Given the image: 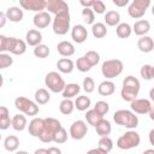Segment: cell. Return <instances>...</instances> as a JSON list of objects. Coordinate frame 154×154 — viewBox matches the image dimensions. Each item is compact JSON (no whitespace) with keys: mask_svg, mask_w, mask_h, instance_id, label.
<instances>
[{"mask_svg":"<svg viewBox=\"0 0 154 154\" xmlns=\"http://www.w3.org/2000/svg\"><path fill=\"white\" fill-rule=\"evenodd\" d=\"M84 57H85V59L90 63L91 66L97 65L99 61H100V54H99L96 51H88V52L84 54Z\"/></svg>","mask_w":154,"mask_h":154,"instance_id":"42","label":"cell"},{"mask_svg":"<svg viewBox=\"0 0 154 154\" xmlns=\"http://www.w3.org/2000/svg\"><path fill=\"white\" fill-rule=\"evenodd\" d=\"M140 88H141V84H140V81L134 77V76H128L124 78L123 81V87H122V90H120V96L124 101H129V102H132L134 100L137 99V95L140 93Z\"/></svg>","mask_w":154,"mask_h":154,"instance_id":"1","label":"cell"},{"mask_svg":"<svg viewBox=\"0 0 154 154\" xmlns=\"http://www.w3.org/2000/svg\"><path fill=\"white\" fill-rule=\"evenodd\" d=\"M57 51L61 57H71L75 54V46L69 41H61L57 45Z\"/></svg>","mask_w":154,"mask_h":154,"instance_id":"21","label":"cell"},{"mask_svg":"<svg viewBox=\"0 0 154 154\" xmlns=\"http://www.w3.org/2000/svg\"><path fill=\"white\" fill-rule=\"evenodd\" d=\"M105 23L108 26H118L120 24V14L117 11H107L105 14Z\"/></svg>","mask_w":154,"mask_h":154,"instance_id":"26","label":"cell"},{"mask_svg":"<svg viewBox=\"0 0 154 154\" xmlns=\"http://www.w3.org/2000/svg\"><path fill=\"white\" fill-rule=\"evenodd\" d=\"M13 64V58L7 53H0V69L10 67Z\"/></svg>","mask_w":154,"mask_h":154,"instance_id":"45","label":"cell"},{"mask_svg":"<svg viewBox=\"0 0 154 154\" xmlns=\"http://www.w3.org/2000/svg\"><path fill=\"white\" fill-rule=\"evenodd\" d=\"M114 90H116V84L109 79H106V81L101 82L97 87V93L101 96H109L114 93Z\"/></svg>","mask_w":154,"mask_h":154,"instance_id":"22","label":"cell"},{"mask_svg":"<svg viewBox=\"0 0 154 154\" xmlns=\"http://www.w3.org/2000/svg\"><path fill=\"white\" fill-rule=\"evenodd\" d=\"M19 6L23 10H28V11L38 13V12H43V10H46L47 1L46 0H20Z\"/></svg>","mask_w":154,"mask_h":154,"instance_id":"11","label":"cell"},{"mask_svg":"<svg viewBox=\"0 0 154 154\" xmlns=\"http://www.w3.org/2000/svg\"><path fill=\"white\" fill-rule=\"evenodd\" d=\"M140 75H141V77H142L143 79H146V81L153 79V66L149 65V64H144V65L141 67V70H140Z\"/></svg>","mask_w":154,"mask_h":154,"instance_id":"41","label":"cell"},{"mask_svg":"<svg viewBox=\"0 0 154 154\" xmlns=\"http://www.w3.org/2000/svg\"><path fill=\"white\" fill-rule=\"evenodd\" d=\"M5 14H6L7 19H8L10 22H13V23L20 22V20L23 19V16H24L23 10H22L20 7H18V6H11V7H8V8L6 10Z\"/></svg>","mask_w":154,"mask_h":154,"instance_id":"19","label":"cell"},{"mask_svg":"<svg viewBox=\"0 0 154 154\" xmlns=\"http://www.w3.org/2000/svg\"><path fill=\"white\" fill-rule=\"evenodd\" d=\"M113 120L116 124L124 126L126 129H135L138 125V117L136 113L129 109H119L113 114Z\"/></svg>","mask_w":154,"mask_h":154,"instance_id":"2","label":"cell"},{"mask_svg":"<svg viewBox=\"0 0 154 154\" xmlns=\"http://www.w3.org/2000/svg\"><path fill=\"white\" fill-rule=\"evenodd\" d=\"M45 128V119L42 118H32L31 122L28 125L29 134L32 137H40Z\"/></svg>","mask_w":154,"mask_h":154,"instance_id":"15","label":"cell"},{"mask_svg":"<svg viewBox=\"0 0 154 154\" xmlns=\"http://www.w3.org/2000/svg\"><path fill=\"white\" fill-rule=\"evenodd\" d=\"M26 118L23 114H16L12 118V128L16 131H23L26 128Z\"/></svg>","mask_w":154,"mask_h":154,"instance_id":"34","label":"cell"},{"mask_svg":"<svg viewBox=\"0 0 154 154\" xmlns=\"http://www.w3.org/2000/svg\"><path fill=\"white\" fill-rule=\"evenodd\" d=\"M0 19H1V22H0V28H4V26H5V23H6V19H7V17H6V14H5L4 12H0Z\"/></svg>","mask_w":154,"mask_h":154,"instance_id":"53","label":"cell"},{"mask_svg":"<svg viewBox=\"0 0 154 154\" xmlns=\"http://www.w3.org/2000/svg\"><path fill=\"white\" fill-rule=\"evenodd\" d=\"M75 108H76V107H75V102H73L71 99H63V101H61L60 105H59V111H60L63 114H65V116L71 114Z\"/></svg>","mask_w":154,"mask_h":154,"instance_id":"36","label":"cell"},{"mask_svg":"<svg viewBox=\"0 0 154 154\" xmlns=\"http://www.w3.org/2000/svg\"><path fill=\"white\" fill-rule=\"evenodd\" d=\"M46 10L48 11V13H53L57 16L59 13L69 11V5L64 0H48Z\"/></svg>","mask_w":154,"mask_h":154,"instance_id":"13","label":"cell"},{"mask_svg":"<svg viewBox=\"0 0 154 154\" xmlns=\"http://www.w3.org/2000/svg\"><path fill=\"white\" fill-rule=\"evenodd\" d=\"M76 67H77V70L81 71V72H88V71H90V69H91L93 66L90 65V63H89V61L85 59V57L83 55V57H81V58L77 59V61H76Z\"/></svg>","mask_w":154,"mask_h":154,"instance_id":"39","label":"cell"},{"mask_svg":"<svg viewBox=\"0 0 154 154\" xmlns=\"http://www.w3.org/2000/svg\"><path fill=\"white\" fill-rule=\"evenodd\" d=\"M57 67L61 73H71L75 69V64L70 58H61L58 60Z\"/></svg>","mask_w":154,"mask_h":154,"instance_id":"24","label":"cell"},{"mask_svg":"<svg viewBox=\"0 0 154 154\" xmlns=\"http://www.w3.org/2000/svg\"><path fill=\"white\" fill-rule=\"evenodd\" d=\"M94 2H95V0H81L79 1V4L84 7V8H91L93 7V5H94Z\"/></svg>","mask_w":154,"mask_h":154,"instance_id":"49","label":"cell"},{"mask_svg":"<svg viewBox=\"0 0 154 154\" xmlns=\"http://www.w3.org/2000/svg\"><path fill=\"white\" fill-rule=\"evenodd\" d=\"M19 147V140L14 135H10L4 140V148L7 152H16Z\"/></svg>","mask_w":154,"mask_h":154,"instance_id":"30","label":"cell"},{"mask_svg":"<svg viewBox=\"0 0 154 154\" xmlns=\"http://www.w3.org/2000/svg\"><path fill=\"white\" fill-rule=\"evenodd\" d=\"M34 154H48V152H47V149L46 148H38V149H36L35 150V153Z\"/></svg>","mask_w":154,"mask_h":154,"instance_id":"55","label":"cell"},{"mask_svg":"<svg viewBox=\"0 0 154 154\" xmlns=\"http://www.w3.org/2000/svg\"><path fill=\"white\" fill-rule=\"evenodd\" d=\"M131 111L136 114H149L152 108V102L148 99H136L130 102Z\"/></svg>","mask_w":154,"mask_h":154,"instance_id":"12","label":"cell"},{"mask_svg":"<svg viewBox=\"0 0 154 154\" xmlns=\"http://www.w3.org/2000/svg\"><path fill=\"white\" fill-rule=\"evenodd\" d=\"M149 30H150V23L146 19H140V20L135 22V24L132 26V31L140 37L146 36L149 32Z\"/></svg>","mask_w":154,"mask_h":154,"instance_id":"18","label":"cell"},{"mask_svg":"<svg viewBox=\"0 0 154 154\" xmlns=\"http://www.w3.org/2000/svg\"><path fill=\"white\" fill-rule=\"evenodd\" d=\"M95 130H96V134L100 136V137H106L111 134L112 131V126H111V123L107 120V119H102L96 126H95Z\"/></svg>","mask_w":154,"mask_h":154,"instance_id":"28","label":"cell"},{"mask_svg":"<svg viewBox=\"0 0 154 154\" xmlns=\"http://www.w3.org/2000/svg\"><path fill=\"white\" fill-rule=\"evenodd\" d=\"M17 37H7L5 35H0V52H12L14 45H16Z\"/></svg>","mask_w":154,"mask_h":154,"instance_id":"23","label":"cell"},{"mask_svg":"<svg viewBox=\"0 0 154 154\" xmlns=\"http://www.w3.org/2000/svg\"><path fill=\"white\" fill-rule=\"evenodd\" d=\"M90 105H91V101H90V99H89L88 96H85V95L77 96L76 100H75V107H76L78 111H81V112L87 111V109L90 107Z\"/></svg>","mask_w":154,"mask_h":154,"instance_id":"33","label":"cell"},{"mask_svg":"<svg viewBox=\"0 0 154 154\" xmlns=\"http://www.w3.org/2000/svg\"><path fill=\"white\" fill-rule=\"evenodd\" d=\"M112 2L118 7H123V6H126L129 4V0H113Z\"/></svg>","mask_w":154,"mask_h":154,"instance_id":"50","label":"cell"},{"mask_svg":"<svg viewBox=\"0 0 154 154\" xmlns=\"http://www.w3.org/2000/svg\"><path fill=\"white\" fill-rule=\"evenodd\" d=\"M148 138H149V143L154 147V129H152L148 134Z\"/></svg>","mask_w":154,"mask_h":154,"instance_id":"54","label":"cell"},{"mask_svg":"<svg viewBox=\"0 0 154 154\" xmlns=\"http://www.w3.org/2000/svg\"><path fill=\"white\" fill-rule=\"evenodd\" d=\"M140 142H141V137H140L138 132H136L134 130H129L118 138L117 147L119 149L128 150V149H132V148L138 147Z\"/></svg>","mask_w":154,"mask_h":154,"instance_id":"5","label":"cell"},{"mask_svg":"<svg viewBox=\"0 0 154 154\" xmlns=\"http://www.w3.org/2000/svg\"><path fill=\"white\" fill-rule=\"evenodd\" d=\"M61 124L58 119L55 118H45V128L41 134V136L38 137L41 142L43 143H49V142H54V137L55 134L61 129Z\"/></svg>","mask_w":154,"mask_h":154,"instance_id":"3","label":"cell"},{"mask_svg":"<svg viewBox=\"0 0 154 154\" xmlns=\"http://www.w3.org/2000/svg\"><path fill=\"white\" fill-rule=\"evenodd\" d=\"M34 97H35V102H36L37 105H46V103L51 100V94L48 93L47 89L40 88V89H37V90L35 91Z\"/></svg>","mask_w":154,"mask_h":154,"instance_id":"29","label":"cell"},{"mask_svg":"<svg viewBox=\"0 0 154 154\" xmlns=\"http://www.w3.org/2000/svg\"><path fill=\"white\" fill-rule=\"evenodd\" d=\"M91 34L96 38H102L107 35V28L103 23H94L91 25Z\"/></svg>","mask_w":154,"mask_h":154,"instance_id":"35","label":"cell"},{"mask_svg":"<svg viewBox=\"0 0 154 154\" xmlns=\"http://www.w3.org/2000/svg\"><path fill=\"white\" fill-rule=\"evenodd\" d=\"M149 99H150V101L154 102V88H152V89L149 90Z\"/></svg>","mask_w":154,"mask_h":154,"instance_id":"57","label":"cell"},{"mask_svg":"<svg viewBox=\"0 0 154 154\" xmlns=\"http://www.w3.org/2000/svg\"><path fill=\"white\" fill-rule=\"evenodd\" d=\"M149 6H150L149 0H134L128 7V13L134 19L142 18L146 14V11Z\"/></svg>","mask_w":154,"mask_h":154,"instance_id":"9","label":"cell"},{"mask_svg":"<svg viewBox=\"0 0 154 154\" xmlns=\"http://www.w3.org/2000/svg\"><path fill=\"white\" fill-rule=\"evenodd\" d=\"M25 42L31 47H37L42 42V34L37 29H30L25 35Z\"/></svg>","mask_w":154,"mask_h":154,"instance_id":"17","label":"cell"},{"mask_svg":"<svg viewBox=\"0 0 154 154\" xmlns=\"http://www.w3.org/2000/svg\"><path fill=\"white\" fill-rule=\"evenodd\" d=\"M48 154H61V150L58 148V147H49L47 149Z\"/></svg>","mask_w":154,"mask_h":154,"instance_id":"52","label":"cell"},{"mask_svg":"<svg viewBox=\"0 0 154 154\" xmlns=\"http://www.w3.org/2000/svg\"><path fill=\"white\" fill-rule=\"evenodd\" d=\"M94 109L100 114V116H106L109 111V105L106 102V101H97L94 106Z\"/></svg>","mask_w":154,"mask_h":154,"instance_id":"43","label":"cell"},{"mask_svg":"<svg viewBox=\"0 0 154 154\" xmlns=\"http://www.w3.org/2000/svg\"><path fill=\"white\" fill-rule=\"evenodd\" d=\"M49 53H51L49 47L47 45H43V43H41V45H38L37 47L34 48V55L36 58H40V59L47 58L49 55Z\"/></svg>","mask_w":154,"mask_h":154,"instance_id":"37","label":"cell"},{"mask_svg":"<svg viewBox=\"0 0 154 154\" xmlns=\"http://www.w3.org/2000/svg\"><path fill=\"white\" fill-rule=\"evenodd\" d=\"M79 91H81V87L77 83H69L66 84L61 95L64 99H72V97H76Z\"/></svg>","mask_w":154,"mask_h":154,"instance_id":"27","label":"cell"},{"mask_svg":"<svg viewBox=\"0 0 154 154\" xmlns=\"http://www.w3.org/2000/svg\"><path fill=\"white\" fill-rule=\"evenodd\" d=\"M149 118H150L152 120H154V102L152 103V108H150V111H149Z\"/></svg>","mask_w":154,"mask_h":154,"instance_id":"56","label":"cell"},{"mask_svg":"<svg viewBox=\"0 0 154 154\" xmlns=\"http://www.w3.org/2000/svg\"><path fill=\"white\" fill-rule=\"evenodd\" d=\"M88 132V126L84 120H76L70 126V136L73 140H82Z\"/></svg>","mask_w":154,"mask_h":154,"instance_id":"10","label":"cell"},{"mask_svg":"<svg viewBox=\"0 0 154 154\" xmlns=\"http://www.w3.org/2000/svg\"><path fill=\"white\" fill-rule=\"evenodd\" d=\"M97 144H99L97 148L102 149V150L106 152V153H109V152L113 149V141H112L108 136H106V137H100Z\"/></svg>","mask_w":154,"mask_h":154,"instance_id":"38","label":"cell"},{"mask_svg":"<svg viewBox=\"0 0 154 154\" xmlns=\"http://www.w3.org/2000/svg\"><path fill=\"white\" fill-rule=\"evenodd\" d=\"M32 22H34V25H35L37 29H45V28H47L53 20H52V18H51V14H49L48 12L43 11V12L36 13V14L34 16V18H32Z\"/></svg>","mask_w":154,"mask_h":154,"instance_id":"14","label":"cell"},{"mask_svg":"<svg viewBox=\"0 0 154 154\" xmlns=\"http://www.w3.org/2000/svg\"><path fill=\"white\" fill-rule=\"evenodd\" d=\"M83 90L87 94H90L95 90V82L91 77H85L83 79Z\"/></svg>","mask_w":154,"mask_h":154,"instance_id":"46","label":"cell"},{"mask_svg":"<svg viewBox=\"0 0 154 154\" xmlns=\"http://www.w3.org/2000/svg\"><path fill=\"white\" fill-rule=\"evenodd\" d=\"M152 14H153V16H154V5H153V6H152Z\"/></svg>","mask_w":154,"mask_h":154,"instance_id":"60","label":"cell"},{"mask_svg":"<svg viewBox=\"0 0 154 154\" xmlns=\"http://www.w3.org/2000/svg\"><path fill=\"white\" fill-rule=\"evenodd\" d=\"M12 125V119H10V112L6 106L0 107V129L6 130Z\"/></svg>","mask_w":154,"mask_h":154,"instance_id":"25","label":"cell"},{"mask_svg":"<svg viewBox=\"0 0 154 154\" xmlns=\"http://www.w3.org/2000/svg\"><path fill=\"white\" fill-rule=\"evenodd\" d=\"M67 141V131L61 128L57 134H55V137H54V142L58 143V144H61V143H65Z\"/></svg>","mask_w":154,"mask_h":154,"instance_id":"47","label":"cell"},{"mask_svg":"<svg viewBox=\"0 0 154 154\" xmlns=\"http://www.w3.org/2000/svg\"><path fill=\"white\" fill-rule=\"evenodd\" d=\"M25 52H26V42L23 41V40H20V38H17L16 45H14V47H13V49H12L11 53L14 54V55H22Z\"/></svg>","mask_w":154,"mask_h":154,"instance_id":"40","label":"cell"},{"mask_svg":"<svg viewBox=\"0 0 154 154\" xmlns=\"http://www.w3.org/2000/svg\"><path fill=\"white\" fill-rule=\"evenodd\" d=\"M124 69V64L119 59H109L102 63L101 65V73L107 79H112L118 77Z\"/></svg>","mask_w":154,"mask_h":154,"instance_id":"4","label":"cell"},{"mask_svg":"<svg viewBox=\"0 0 154 154\" xmlns=\"http://www.w3.org/2000/svg\"><path fill=\"white\" fill-rule=\"evenodd\" d=\"M70 22H71V17H70L69 11L57 14L52 22V28H53L54 34L57 35L67 34V31L70 30Z\"/></svg>","mask_w":154,"mask_h":154,"instance_id":"6","label":"cell"},{"mask_svg":"<svg viewBox=\"0 0 154 154\" xmlns=\"http://www.w3.org/2000/svg\"><path fill=\"white\" fill-rule=\"evenodd\" d=\"M153 79H154V66H153Z\"/></svg>","mask_w":154,"mask_h":154,"instance_id":"61","label":"cell"},{"mask_svg":"<svg viewBox=\"0 0 154 154\" xmlns=\"http://www.w3.org/2000/svg\"><path fill=\"white\" fill-rule=\"evenodd\" d=\"M45 84L52 93H63V90L66 87L64 78L60 76V73H58L55 71H51L46 75Z\"/></svg>","mask_w":154,"mask_h":154,"instance_id":"8","label":"cell"},{"mask_svg":"<svg viewBox=\"0 0 154 154\" xmlns=\"http://www.w3.org/2000/svg\"><path fill=\"white\" fill-rule=\"evenodd\" d=\"M137 48L142 53H150L154 49V41L150 36H142L137 41Z\"/></svg>","mask_w":154,"mask_h":154,"instance_id":"20","label":"cell"},{"mask_svg":"<svg viewBox=\"0 0 154 154\" xmlns=\"http://www.w3.org/2000/svg\"><path fill=\"white\" fill-rule=\"evenodd\" d=\"M91 10L94 11V13L102 14V13H105V11H106V6H105L103 1H101V0H95V2H94V5H93Z\"/></svg>","mask_w":154,"mask_h":154,"instance_id":"48","label":"cell"},{"mask_svg":"<svg viewBox=\"0 0 154 154\" xmlns=\"http://www.w3.org/2000/svg\"><path fill=\"white\" fill-rule=\"evenodd\" d=\"M14 107L29 117H35L40 111L38 106L35 101H31L30 99L24 97V96H18L14 100Z\"/></svg>","mask_w":154,"mask_h":154,"instance_id":"7","label":"cell"},{"mask_svg":"<svg viewBox=\"0 0 154 154\" xmlns=\"http://www.w3.org/2000/svg\"><path fill=\"white\" fill-rule=\"evenodd\" d=\"M87 154H108V153L103 152V150H102V149H100V148H93V149L88 150V152H87Z\"/></svg>","mask_w":154,"mask_h":154,"instance_id":"51","label":"cell"},{"mask_svg":"<svg viewBox=\"0 0 154 154\" xmlns=\"http://www.w3.org/2000/svg\"><path fill=\"white\" fill-rule=\"evenodd\" d=\"M82 18L87 24H94V19H95V13L91 8H83L82 10Z\"/></svg>","mask_w":154,"mask_h":154,"instance_id":"44","label":"cell"},{"mask_svg":"<svg viewBox=\"0 0 154 154\" xmlns=\"http://www.w3.org/2000/svg\"><path fill=\"white\" fill-rule=\"evenodd\" d=\"M85 119H87V123H88L89 125H91V126L95 128V126L103 119V117L100 116V114L93 108V109H88V111H87V113H85Z\"/></svg>","mask_w":154,"mask_h":154,"instance_id":"31","label":"cell"},{"mask_svg":"<svg viewBox=\"0 0 154 154\" xmlns=\"http://www.w3.org/2000/svg\"><path fill=\"white\" fill-rule=\"evenodd\" d=\"M131 32H132V28L128 23H120L116 28V34L119 38H128V37H130Z\"/></svg>","mask_w":154,"mask_h":154,"instance_id":"32","label":"cell"},{"mask_svg":"<svg viewBox=\"0 0 154 154\" xmlns=\"http://www.w3.org/2000/svg\"><path fill=\"white\" fill-rule=\"evenodd\" d=\"M14 154H29V153L25 152V150H18V152H16Z\"/></svg>","mask_w":154,"mask_h":154,"instance_id":"59","label":"cell"},{"mask_svg":"<svg viewBox=\"0 0 154 154\" xmlns=\"http://www.w3.org/2000/svg\"><path fill=\"white\" fill-rule=\"evenodd\" d=\"M71 37L76 43H83L88 38V31L84 25L77 24L71 29Z\"/></svg>","mask_w":154,"mask_h":154,"instance_id":"16","label":"cell"},{"mask_svg":"<svg viewBox=\"0 0 154 154\" xmlns=\"http://www.w3.org/2000/svg\"><path fill=\"white\" fill-rule=\"evenodd\" d=\"M142 154H154V149H147V150H144Z\"/></svg>","mask_w":154,"mask_h":154,"instance_id":"58","label":"cell"}]
</instances>
